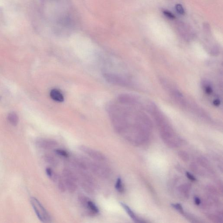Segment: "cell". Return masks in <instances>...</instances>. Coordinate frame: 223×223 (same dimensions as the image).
<instances>
[{
  "mask_svg": "<svg viewBox=\"0 0 223 223\" xmlns=\"http://www.w3.org/2000/svg\"><path fill=\"white\" fill-rule=\"evenodd\" d=\"M107 111L115 131L129 141L138 144L148 138L152 122L145 112L117 99L109 104Z\"/></svg>",
  "mask_w": 223,
  "mask_h": 223,
  "instance_id": "1",
  "label": "cell"
},
{
  "mask_svg": "<svg viewBox=\"0 0 223 223\" xmlns=\"http://www.w3.org/2000/svg\"><path fill=\"white\" fill-rule=\"evenodd\" d=\"M151 116L158 127L162 138L166 144L171 147H177L181 139L176 134L167 119L160 109L153 103L147 112Z\"/></svg>",
  "mask_w": 223,
  "mask_h": 223,
  "instance_id": "2",
  "label": "cell"
},
{
  "mask_svg": "<svg viewBox=\"0 0 223 223\" xmlns=\"http://www.w3.org/2000/svg\"><path fill=\"white\" fill-rule=\"evenodd\" d=\"M79 160L85 170L89 169L93 174L102 178H107L110 174V171L106 166L100 163L92 161L86 158H79Z\"/></svg>",
  "mask_w": 223,
  "mask_h": 223,
  "instance_id": "3",
  "label": "cell"
},
{
  "mask_svg": "<svg viewBox=\"0 0 223 223\" xmlns=\"http://www.w3.org/2000/svg\"><path fill=\"white\" fill-rule=\"evenodd\" d=\"M31 203L37 216L40 221L45 223L52 222L50 215L37 199L34 197L31 198Z\"/></svg>",
  "mask_w": 223,
  "mask_h": 223,
  "instance_id": "4",
  "label": "cell"
},
{
  "mask_svg": "<svg viewBox=\"0 0 223 223\" xmlns=\"http://www.w3.org/2000/svg\"><path fill=\"white\" fill-rule=\"evenodd\" d=\"M63 178L66 189L69 192L74 193L77 188L78 183L76 175L74 172L69 168L64 169L63 171Z\"/></svg>",
  "mask_w": 223,
  "mask_h": 223,
  "instance_id": "5",
  "label": "cell"
},
{
  "mask_svg": "<svg viewBox=\"0 0 223 223\" xmlns=\"http://www.w3.org/2000/svg\"><path fill=\"white\" fill-rule=\"evenodd\" d=\"M103 76L106 80L112 84L123 86H127L132 84L130 79L127 76L112 73H104Z\"/></svg>",
  "mask_w": 223,
  "mask_h": 223,
  "instance_id": "6",
  "label": "cell"
},
{
  "mask_svg": "<svg viewBox=\"0 0 223 223\" xmlns=\"http://www.w3.org/2000/svg\"><path fill=\"white\" fill-rule=\"evenodd\" d=\"M79 169V168H78ZM80 172L76 174L78 182L79 183L82 188L88 193H93L94 190L95 182L91 177L86 173L83 171L84 170L79 169Z\"/></svg>",
  "mask_w": 223,
  "mask_h": 223,
  "instance_id": "7",
  "label": "cell"
},
{
  "mask_svg": "<svg viewBox=\"0 0 223 223\" xmlns=\"http://www.w3.org/2000/svg\"><path fill=\"white\" fill-rule=\"evenodd\" d=\"M79 149L82 152L84 153L95 160L101 162L103 161L106 160V157L103 153L90 147L81 145L79 147Z\"/></svg>",
  "mask_w": 223,
  "mask_h": 223,
  "instance_id": "8",
  "label": "cell"
},
{
  "mask_svg": "<svg viewBox=\"0 0 223 223\" xmlns=\"http://www.w3.org/2000/svg\"><path fill=\"white\" fill-rule=\"evenodd\" d=\"M81 205L85 210H86L90 215H94L99 212L97 206L93 202L84 196H80L79 198Z\"/></svg>",
  "mask_w": 223,
  "mask_h": 223,
  "instance_id": "9",
  "label": "cell"
},
{
  "mask_svg": "<svg viewBox=\"0 0 223 223\" xmlns=\"http://www.w3.org/2000/svg\"><path fill=\"white\" fill-rule=\"evenodd\" d=\"M38 146L46 150H50L55 148L58 145L57 142L51 139H41L37 142Z\"/></svg>",
  "mask_w": 223,
  "mask_h": 223,
  "instance_id": "10",
  "label": "cell"
},
{
  "mask_svg": "<svg viewBox=\"0 0 223 223\" xmlns=\"http://www.w3.org/2000/svg\"><path fill=\"white\" fill-rule=\"evenodd\" d=\"M51 98L54 100L58 102H63L64 100L63 95L62 93L57 89H54L52 90L50 93Z\"/></svg>",
  "mask_w": 223,
  "mask_h": 223,
  "instance_id": "11",
  "label": "cell"
},
{
  "mask_svg": "<svg viewBox=\"0 0 223 223\" xmlns=\"http://www.w3.org/2000/svg\"><path fill=\"white\" fill-rule=\"evenodd\" d=\"M121 205L123 207V208L124 209L125 211H126V212L128 214V215L130 217V218L132 219L135 222H142L141 221H140V220L136 217L135 214L133 212V211L131 210V209L127 205L123 203H120Z\"/></svg>",
  "mask_w": 223,
  "mask_h": 223,
  "instance_id": "12",
  "label": "cell"
},
{
  "mask_svg": "<svg viewBox=\"0 0 223 223\" xmlns=\"http://www.w3.org/2000/svg\"><path fill=\"white\" fill-rule=\"evenodd\" d=\"M8 120L11 124L14 126H16L19 123V119L18 115L15 112L10 113L8 116Z\"/></svg>",
  "mask_w": 223,
  "mask_h": 223,
  "instance_id": "13",
  "label": "cell"
},
{
  "mask_svg": "<svg viewBox=\"0 0 223 223\" xmlns=\"http://www.w3.org/2000/svg\"><path fill=\"white\" fill-rule=\"evenodd\" d=\"M46 161L53 167H56L59 164L58 160L52 155L47 154L45 156Z\"/></svg>",
  "mask_w": 223,
  "mask_h": 223,
  "instance_id": "14",
  "label": "cell"
},
{
  "mask_svg": "<svg viewBox=\"0 0 223 223\" xmlns=\"http://www.w3.org/2000/svg\"><path fill=\"white\" fill-rule=\"evenodd\" d=\"M203 90L208 94H211L213 93L212 86L208 81H204L202 83Z\"/></svg>",
  "mask_w": 223,
  "mask_h": 223,
  "instance_id": "15",
  "label": "cell"
},
{
  "mask_svg": "<svg viewBox=\"0 0 223 223\" xmlns=\"http://www.w3.org/2000/svg\"><path fill=\"white\" fill-rule=\"evenodd\" d=\"M115 188L118 192L123 193L124 191V187L120 177H118L116 181Z\"/></svg>",
  "mask_w": 223,
  "mask_h": 223,
  "instance_id": "16",
  "label": "cell"
},
{
  "mask_svg": "<svg viewBox=\"0 0 223 223\" xmlns=\"http://www.w3.org/2000/svg\"><path fill=\"white\" fill-rule=\"evenodd\" d=\"M46 171L48 177L53 181L56 182L58 176L59 175H58L50 168H47L46 169Z\"/></svg>",
  "mask_w": 223,
  "mask_h": 223,
  "instance_id": "17",
  "label": "cell"
},
{
  "mask_svg": "<svg viewBox=\"0 0 223 223\" xmlns=\"http://www.w3.org/2000/svg\"><path fill=\"white\" fill-rule=\"evenodd\" d=\"M56 182L57 183L58 188H59V189L60 191L62 192H64L66 191V188L63 177H61L60 176H58Z\"/></svg>",
  "mask_w": 223,
  "mask_h": 223,
  "instance_id": "18",
  "label": "cell"
},
{
  "mask_svg": "<svg viewBox=\"0 0 223 223\" xmlns=\"http://www.w3.org/2000/svg\"><path fill=\"white\" fill-rule=\"evenodd\" d=\"M190 188H191L189 184H184L180 186L179 190L180 192L183 194V195L188 197Z\"/></svg>",
  "mask_w": 223,
  "mask_h": 223,
  "instance_id": "19",
  "label": "cell"
},
{
  "mask_svg": "<svg viewBox=\"0 0 223 223\" xmlns=\"http://www.w3.org/2000/svg\"><path fill=\"white\" fill-rule=\"evenodd\" d=\"M55 152L56 154L63 157L68 158L69 157V153L66 151L63 150V149H56L55 150Z\"/></svg>",
  "mask_w": 223,
  "mask_h": 223,
  "instance_id": "20",
  "label": "cell"
},
{
  "mask_svg": "<svg viewBox=\"0 0 223 223\" xmlns=\"http://www.w3.org/2000/svg\"><path fill=\"white\" fill-rule=\"evenodd\" d=\"M178 156L184 161H188L189 160L188 155L185 152L180 151L178 153Z\"/></svg>",
  "mask_w": 223,
  "mask_h": 223,
  "instance_id": "21",
  "label": "cell"
},
{
  "mask_svg": "<svg viewBox=\"0 0 223 223\" xmlns=\"http://www.w3.org/2000/svg\"><path fill=\"white\" fill-rule=\"evenodd\" d=\"M172 206L173 208H174L176 210H177L179 212L181 213V214H184V209H183L182 207L179 204H172Z\"/></svg>",
  "mask_w": 223,
  "mask_h": 223,
  "instance_id": "22",
  "label": "cell"
},
{
  "mask_svg": "<svg viewBox=\"0 0 223 223\" xmlns=\"http://www.w3.org/2000/svg\"><path fill=\"white\" fill-rule=\"evenodd\" d=\"M176 9L179 14L181 15H184V8L180 4H177L176 5Z\"/></svg>",
  "mask_w": 223,
  "mask_h": 223,
  "instance_id": "23",
  "label": "cell"
},
{
  "mask_svg": "<svg viewBox=\"0 0 223 223\" xmlns=\"http://www.w3.org/2000/svg\"><path fill=\"white\" fill-rule=\"evenodd\" d=\"M163 13L169 19H175L174 15L169 11H164L163 12Z\"/></svg>",
  "mask_w": 223,
  "mask_h": 223,
  "instance_id": "24",
  "label": "cell"
},
{
  "mask_svg": "<svg viewBox=\"0 0 223 223\" xmlns=\"http://www.w3.org/2000/svg\"><path fill=\"white\" fill-rule=\"evenodd\" d=\"M186 176H187V177H188L189 179L191 180V181H195L196 180V178L189 172H186Z\"/></svg>",
  "mask_w": 223,
  "mask_h": 223,
  "instance_id": "25",
  "label": "cell"
},
{
  "mask_svg": "<svg viewBox=\"0 0 223 223\" xmlns=\"http://www.w3.org/2000/svg\"><path fill=\"white\" fill-rule=\"evenodd\" d=\"M194 201L195 204L197 205H199L201 203V199L198 197H195L194 198Z\"/></svg>",
  "mask_w": 223,
  "mask_h": 223,
  "instance_id": "26",
  "label": "cell"
}]
</instances>
